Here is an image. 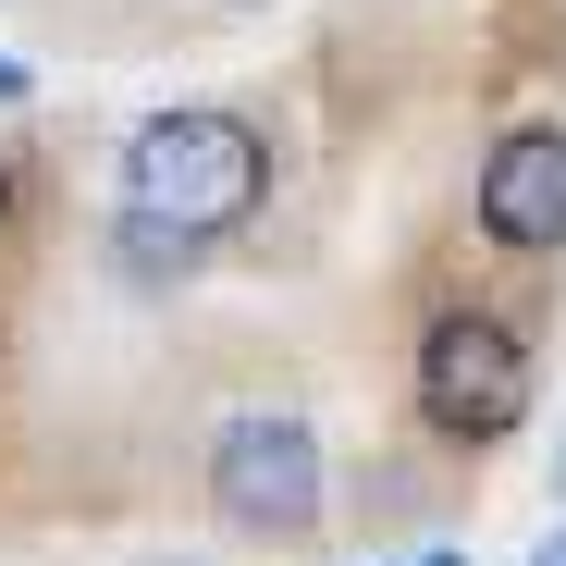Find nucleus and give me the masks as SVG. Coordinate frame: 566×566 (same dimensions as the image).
Returning a JSON list of instances; mask_svg holds the SVG:
<instances>
[{"label": "nucleus", "instance_id": "8", "mask_svg": "<svg viewBox=\"0 0 566 566\" xmlns=\"http://www.w3.org/2000/svg\"><path fill=\"white\" fill-rule=\"evenodd\" d=\"M530 566H566V530H554V542H542V554H530Z\"/></svg>", "mask_w": 566, "mask_h": 566}, {"label": "nucleus", "instance_id": "9", "mask_svg": "<svg viewBox=\"0 0 566 566\" xmlns=\"http://www.w3.org/2000/svg\"><path fill=\"white\" fill-rule=\"evenodd\" d=\"M554 493H566V455H554Z\"/></svg>", "mask_w": 566, "mask_h": 566}, {"label": "nucleus", "instance_id": "1", "mask_svg": "<svg viewBox=\"0 0 566 566\" xmlns=\"http://www.w3.org/2000/svg\"><path fill=\"white\" fill-rule=\"evenodd\" d=\"M259 198H271V136L247 112H148L124 136V222H160L172 247L259 222Z\"/></svg>", "mask_w": 566, "mask_h": 566}, {"label": "nucleus", "instance_id": "4", "mask_svg": "<svg viewBox=\"0 0 566 566\" xmlns=\"http://www.w3.org/2000/svg\"><path fill=\"white\" fill-rule=\"evenodd\" d=\"M481 234L505 259H554L566 247V124H517L481 160Z\"/></svg>", "mask_w": 566, "mask_h": 566}, {"label": "nucleus", "instance_id": "2", "mask_svg": "<svg viewBox=\"0 0 566 566\" xmlns=\"http://www.w3.org/2000/svg\"><path fill=\"white\" fill-rule=\"evenodd\" d=\"M321 431L296 419V407H234L222 431H210V505H222V530H247V542H296V530H321Z\"/></svg>", "mask_w": 566, "mask_h": 566}, {"label": "nucleus", "instance_id": "6", "mask_svg": "<svg viewBox=\"0 0 566 566\" xmlns=\"http://www.w3.org/2000/svg\"><path fill=\"white\" fill-rule=\"evenodd\" d=\"M0 99H25V62H13V50H0Z\"/></svg>", "mask_w": 566, "mask_h": 566}, {"label": "nucleus", "instance_id": "5", "mask_svg": "<svg viewBox=\"0 0 566 566\" xmlns=\"http://www.w3.org/2000/svg\"><path fill=\"white\" fill-rule=\"evenodd\" d=\"M369 566H468V554H369Z\"/></svg>", "mask_w": 566, "mask_h": 566}, {"label": "nucleus", "instance_id": "3", "mask_svg": "<svg viewBox=\"0 0 566 566\" xmlns=\"http://www.w3.org/2000/svg\"><path fill=\"white\" fill-rule=\"evenodd\" d=\"M419 419L443 443H505L530 419V345L493 308H443L419 333Z\"/></svg>", "mask_w": 566, "mask_h": 566}, {"label": "nucleus", "instance_id": "7", "mask_svg": "<svg viewBox=\"0 0 566 566\" xmlns=\"http://www.w3.org/2000/svg\"><path fill=\"white\" fill-rule=\"evenodd\" d=\"M0 234H13V160H0Z\"/></svg>", "mask_w": 566, "mask_h": 566}]
</instances>
